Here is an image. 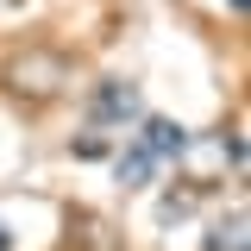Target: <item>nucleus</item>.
<instances>
[{"label": "nucleus", "mask_w": 251, "mask_h": 251, "mask_svg": "<svg viewBox=\"0 0 251 251\" xmlns=\"http://www.w3.org/2000/svg\"><path fill=\"white\" fill-rule=\"evenodd\" d=\"M88 113H94V126H126V120H138V88H132V82H100L94 100H88Z\"/></svg>", "instance_id": "1"}, {"label": "nucleus", "mask_w": 251, "mask_h": 251, "mask_svg": "<svg viewBox=\"0 0 251 251\" xmlns=\"http://www.w3.org/2000/svg\"><path fill=\"white\" fill-rule=\"evenodd\" d=\"M0 251H13V232H6V226H0Z\"/></svg>", "instance_id": "5"}, {"label": "nucleus", "mask_w": 251, "mask_h": 251, "mask_svg": "<svg viewBox=\"0 0 251 251\" xmlns=\"http://www.w3.org/2000/svg\"><path fill=\"white\" fill-rule=\"evenodd\" d=\"M151 170H157V157L145 151V145L120 151V182H126V188H145V182H151Z\"/></svg>", "instance_id": "3"}, {"label": "nucleus", "mask_w": 251, "mask_h": 251, "mask_svg": "<svg viewBox=\"0 0 251 251\" xmlns=\"http://www.w3.org/2000/svg\"><path fill=\"white\" fill-rule=\"evenodd\" d=\"M207 251H245V214H226L207 232Z\"/></svg>", "instance_id": "4"}, {"label": "nucleus", "mask_w": 251, "mask_h": 251, "mask_svg": "<svg viewBox=\"0 0 251 251\" xmlns=\"http://www.w3.org/2000/svg\"><path fill=\"white\" fill-rule=\"evenodd\" d=\"M138 145H145L157 163H170V157L188 151V132H182L176 120H145V126H138Z\"/></svg>", "instance_id": "2"}]
</instances>
